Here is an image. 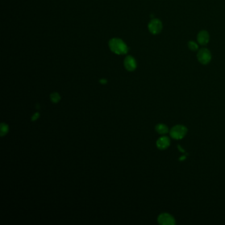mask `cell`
<instances>
[{
	"label": "cell",
	"instance_id": "6",
	"mask_svg": "<svg viewBox=\"0 0 225 225\" xmlns=\"http://www.w3.org/2000/svg\"><path fill=\"white\" fill-rule=\"evenodd\" d=\"M124 65L127 70L129 71H133L137 67L136 61L132 56H129L128 57H126L124 60Z\"/></svg>",
	"mask_w": 225,
	"mask_h": 225
},
{
	"label": "cell",
	"instance_id": "1",
	"mask_svg": "<svg viewBox=\"0 0 225 225\" xmlns=\"http://www.w3.org/2000/svg\"><path fill=\"white\" fill-rule=\"evenodd\" d=\"M110 50L117 54H125L128 51L127 45L119 38H112L109 42Z\"/></svg>",
	"mask_w": 225,
	"mask_h": 225
},
{
	"label": "cell",
	"instance_id": "8",
	"mask_svg": "<svg viewBox=\"0 0 225 225\" xmlns=\"http://www.w3.org/2000/svg\"><path fill=\"white\" fill-rule=\"evenodd\" d=\"M170 139L166 136H162L158 139L157 141V147L160 150H165L170 146Z\"/></svg>",
	"mask_w": 225,
	"mask_h": 225
},
{
	"label": "cell",
	"instance_id": "14",
	"mask_svg": "<svg viewBox=\"0 0 225 225\" xmlns=\"http://www.w3.org/2000/svg\"><path fill=\"white\" fill-rule=\"evenodd\" d=\"M100 82L102 83H106V80H100Z\"/></svg>",
	"mask_w": 225,
	"mask_h": 225
},
{
	"label": "cell",
	"instance_id": "11",
	"mask_svg": "<svg viewBox=\"0 0 225 225\" xmlns=\"http://www.w3.org/2000/svg\"><path fill=\"white\" fill-rule=\"evenodd\" d=\"M50 98H51V100L53 102H54V103H57V102H58L60 100V96L59 94L57 93H52L50 95Z\"/></svg>",
	"mask_w": 225,
	"mask_h": 225
},
{
	"label": "cell",
	"instance_id": "4",
	"mask_svg": "<svg viewBox=\"0 0 225 225\" xmlns=\"http://www.w3.org/2000/svg\"><path fill=\"white\" fill-rule=\"evenodd\" d=\"M149 31L151 34H158L162 30V23L158 19H154L151 20L148 24Z\"/></svg>",
	"mask_w": 225,
	"mask_h": 225
},
{
	"label": "cell",
	"instance_id": "13",
	"mask_svg": "<svg viewBox=\"0 0 225 225\" xmlns=\"http://www.w3.org/2000/svg\"><path fill=\"white\" fill-rule=\"evenodd\" d=\"M39 116V114H38V113H36V114H34V116H32V120H36V119H37V118H38V117Z\"/></svg>",
	"mask_w": 225,
	"mask_h": 225
},
{
	"label": "cell",
	"instance_id": "9",
	"mask_svg": "<svg viewBox=\"0 0 225 225\" xmlns=\"http://www.w3.org/2000/svg\"><path fill=\"white\" fill-rule=\"evenodd\" d=\"M155 130H156V132L158 133L161 135H165L166 133L169 132V128H168V127L165 124H157L156 127H155Z\"/></svg>",
	"mask_w": 225,
	"mask_h": 225
},
{
	"label": "cell",
	"instance_id": "10",
	"mask_svg": "<svg viewBox=\"0 0 225 225\" xmlns=\"http://www.w3.org/2000/svg\"><path fill=\"white\" fill-rule=\"evenodd\" d=\"M187 46H188V48H189V49L190 50L194 51V52L198 50V48H199L198 44L196 42H194V41H189V42H188V43H187Z\"/></svg>",
	"mask_w": 225,
	"mask_h": 225
},
{
	"label": "cell",
	"instance_id": "7",
	"mask_svg": "<svg viewBox=\"0 0 225 225\" xmlns=\"http://www.w3.org/2000/svg\"><path fill=\"white\" fill-rule=\"evenodd\" d=\"M197 40L199 44L207 45L209 42V34L207 31H201L198 34Z\"/></svg>",
	"mask_w": 225,
	"mask_h": 225
},
{
	"label": "cell",
	"instance_id": "12",
	"mask_svg": "<svg viewBox=\"0 0 225 225\" xmlns=\"http://www.w3.org/2000/svg\"><path fill=\"white\" fill-rule=\"evenodd\" d=\"M8 129H9V128H8L7 124H1V136H3L4 135H5L8 132Z\"/></svg>",
	"mask_w": 225,
	"mask_h": 225
},
{
	"label": "cell",
	"instance_id": "5",
	"mask_svg": "<svg viewBox=\"0 0 225 225\" xmlns=\"http://www.w3.org/2000/svg\"><path fill=\"white\" fill-rule=\"evenodd\" d=\"M157 220L158 223L162 225H174L176 223L173 216L166 212L159 215Z\"/></svg>",
	"mask_w": 225,
	"mask_h": 225
},
{
	"label": "cell",
	"instance_id": "2",
	"mask_svg": "<svg viewBox=\"0 0 225 225\" xmlns=\"http://www.w3.org/2000/svg\"><path fill=\"white\" fill-rule=\"evenodd\" d=\"M187 132V129L186 127L182 125H176L171 129L170 135L174 140H181L185 137Z\"/></svg>",
	"mask_w": 225,
	"mask_h": 225
},
{
	"label": "cell",
	"instance_id": "3",
	"mask_svg": "<svg viewBox=\"0 0 225 225\" xmlns=\"http://www.w3.org/2000/svg\"><path fill=\"white\" fill-rule=\"evenodd\" d=\"M197 58L200 64L203 65H207L210 63L211 60V53L207 48H201L198 52Z\"/></svg>",
	"mask_w": 225,
	"mask_h": 225
}]
</instances>
